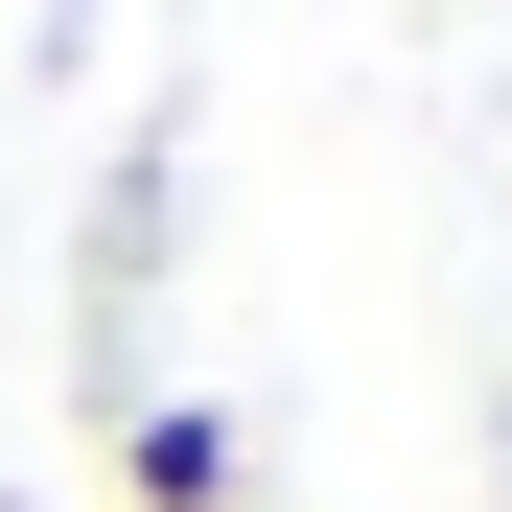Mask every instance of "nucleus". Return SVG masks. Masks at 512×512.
Instances as JSON below:
<instances>
[{
  "label": "nucleus",
  "instance_id": "obj_1",
  "mask_svg": "<svg viewBox=\"0 0 512 512\" xmlns=\"http://www.w3.org/2000/svg\"><path fill=\"white\" fill-rule=\"evenodd\" d=\"M117 489L140 512H233V419L210 396H117Z\"/></svg>",
  "mask_w": 512,
  "mask_h": 512
},
{
  "label": "nucleus",
  "instance_id": "obj_2",
  "mask_svg": "<svg viewBox=\"0 0 512 512\" xmlns=\"http://www.w3.org/2000/svg\"><path fill=\"white\" fill-rule=\"evenodd\" d=\"M0 512H24V489H0Z\"/></svg>",
  "mask_w": 512,
  "mask_h": 512
}]
</instances>
